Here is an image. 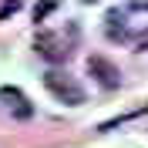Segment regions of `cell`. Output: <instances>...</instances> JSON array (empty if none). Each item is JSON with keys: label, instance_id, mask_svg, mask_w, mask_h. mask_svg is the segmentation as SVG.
<instances>
[{"label": "cell", "instance_id": "obj_6", "mask_svg": "<svg viewBox=\"0 0 148 148\" xmlns=\"http://www.w3.org/2000/svg\"><path fill=\"white\" fill-rule=\"evenodd\" d=\"M17 10H20V0H7V3L0 7V20L7 17V14H17Z\"/></svg>", "mask_w": 148, "mask_h": 148}, {"label": "cell", "instance_id": "obj_2", "mask_svg": "<svg viewBox=\"0 0 148 148\" xmlns=\"http://www.w3.org/2000/svg\"><path fill=\"white\" fill-rule=\"evenodd\" d=\"M71 44H74V37L64 40V34H51V30L37 34V54L47 57V61H64L71 54Z\"/></svg>", "mask_w": 148, "mask_h": 148}, {"label": "cell", "instance_id": "obj_7", "mask_svg": "<svg viewBox=\"0 0 148 148\" xmlns=\"http://www.w3.org/2000/svg\"><path fill=\"white\" fill-rule=\"evenodd\" d=\"M84 3H94V0H84Z\"/></svg>", "mask_w": 148, "mask_h": 148}, {"label": "cell", "instance_id": "obj_1", "mask_svg": "<svg viewBox=\"0 0 148 148\" xmlns=\"http://www.w3.org/2000/svg\"><path fill=\"white\" fill-rule=\"evenodd\" d=\"M44 88L54 94L57 101H64V104H84L81 84L74 81V77H67V74H61V71H47L44 74Z\"/></svg>", "mask_w": 148, "mask_h": 148}, {"label": "cell", "instance_id": "obj_5", "mask_svg": "<svg viewBox=\"0 0 148 148\" xmlns=\"http://www.w3.org/2000/svg\"><path fill=\"white\" fill-rule=\"evenodd\" d=\"M54 7H57V0H40V3L34 7V24H44V17H47Z\"/></svg>", "mask_w": 148, "mask_h": 148}, {"label": "cell", "instance_id": "obj_3", "mask_svg": "<svg viewBox=\"0 0 148 148\" xmlns=\"http://www.w3.org/2000/svg\"><path fill=\"white\" fill-rule=\"evenodd\" d=\"M88 71H91V77H98V84H101V88H108V91L121 84V71L111 64L108 57H101V54L88 57Z\"/></svg>", "mask_w": 148, "mask_h": 148}, {"label": "cell", "instance_id": "obj_4", "mask_svg": "<svg viewBox=\"0 0 148 148\" xmlns=\"http://www.w3.org/2000/svg\"><path fill=\"white\" fill-rule=\"evenodd\" d=\"M0 98H3V101L10 104V111H14V114H17L20 121H27L30 114H34V108H30V101H27V98H24V94L17 91V88H0Z\"/></svg>", "mask_w": 148, "mask_h": 148}]
</instances>
